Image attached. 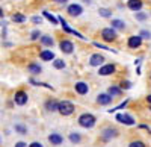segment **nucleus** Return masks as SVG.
Returning <instances> with one entry per match:
<instances>
[{"mask_svg": "<svg viewBox=\"0 0 151 147\" xmlns=\"http://www.w3.org/2000/svg\"><path fill=\"white\" fill-rule=\"evenodd\" d=\"M58 21H59V23L62 24V29H64V30H65L67 33H73V35H76V36H79L80 40H86V38H85V36H83L82 33H79L77 30H74V29H71V28L68 26V23H67V21L64 20V17H58Z\"/></svg>", "mask_w": 151, "mask_h": 147, "instance_id": "nucleus-3", "label": "nucleus"}, {"mask_svg": "<svg viewBox=\"0 0 151 147\" xmlns=\"http://www.w3.org/2000/svg\"><path fill=\"white\" fill-rule=\"evenodd\" d=\"M80 135L79 133H70V141L71 143H74V144H77V143H80Z\"/></svg>", "mask_w": 151, "mask_h": 147, "instance_id": "nucleus-28", "label": "nucleus"}, {"mask_svg": "<svg viewBox=\"0 0 151 147\" xmlns=\"http://www.w3.org/2000/svg\"><path fill=\"white\" fill-rule=\"evenodd\" d=\"M98 12H100V15H101V17H106V18H109L112 15V11L110 9H106V8H100Z\"/></svg>", "mask_w": 151, "mask_h": 147, "instance_id": "nucleus-26", "label": "nucleus"}, {"mask_svg": "<svg viewBox=\"0 0 151 147\" xmlns=\"http://www.w3.org/2000/svg\"><path fill=\"white\" fill-rule=\"evenodd\" d=\"M40 36H41L40 30H33V32H32V35H30V38H32V40H36V38H40Z\"/></svg>", "mask_w": 151, "mask_h": 147, "instance_id": "nucleus-35", "label": "nucleus"}, {"mask_svg": "<svg viewBox=\"0 0 151 147\" xmlns=\"http://www.w3.org/2000/svg\"><path fill=\"white\" fill-rule=\"evenodd\" d=\"M29 147H42V144L41 143H32V144H29Z\"/></svg>", "mask_w": 151, "mask_h": 147, "instance_id": "nucleus-39", "label": "nucleus"}, {"mask_svg": "<svg viewBox=\"0 0 151 147\" xmlns=\"http://www.w3.org/2000/svg\"><path fill=\"white\" fill-rule=\"evenodd\" d=\"M0 17H3V11H2V8H0Z\"/></svg>", "mask_w": 151, "mask_h": 147, "instance_id": "nucleus-42", "label": "nucleus"}, {"mask_svg": "<svg viewBox=\"0 0 151 147\" xmlns=\"http://www.w3.org/2000/svg\"><path fill=\"white\" fill-rule=\"evenodd\" d=\"M67 11H68V14H70V15H73V17H79L82 12H83V8H82L80 5H77V3H74V5H70Z\"/></svg>", "mask_w": 151, "mask_h": 147, "instance_id": "nucleus-8", "label": "nucleus"}, {"mask_svg": "<svg viewBox=\"0 0 151 147\" xmlns=\"http://www.w3.org/2000/svg\"><path fill=\"white\" fill-rule=\"evenodd\" d=\"M94 46L95 47H98V49H104V50H112V49H109L107 46H104V44H100V43H94ZM113 53H116V50H112Z\"/></svg>", "mask_w": 151, "mask_h": 147, "instance_id": "nucleus-34", "label": "nucleus"}, {"mask_svg": "<svg viewBox=\"0 0 151 147\" xmlns=\"http://www.w3.org/2000/svg\"><path fill=\"white\" fill-rule=\"evenodd\" d=\"M15 147H27V144H26V143H23V141H18V143L15 144Z\"/></svg>", "mask_w": 151, "mask_h": 147, "instance_id": "nucleus-38", "label": "nucleus"}, {"mask_svg": "<svg viewBox=\"0 0 151 147\" xmlns=\"http://www.w3.org/2000/svg\"><path fill=\"white\" fill-rule=\"evenodd\" d=\"M48 141L53 146H59V144L64 143V138H62L59 133H52V135H48Z\"/></svg>", "mask_w": 151, "mask_h": 147, "instance_id": "nucleus-15", "label": "nucleus"}, {"mask_svg": "<svg viewBox=\"0 0 151 147\" xmlns=\"http://www.w3.org/2000/svg\"><path fill=\"white\" fill-rule=\"evenodd\" d=\"M136 18L141 20V21H144V20H147L148 17H147V14H144V12H137V11H136Z\"/></svg>", "mask_w": 151, "mask_h": 147, "instance_id": "nucleus-33", "label": "nucleus"}, {"mask_svg": "<svg viewBox=\"0 0 151 147\" xmlns=\"http://www.w3.org/2000/svg\"><path fill=\"white\" fill-rule=\"evenodd\" d=\"M101 36H103V40L106 43H110V41H113V40L116 38V32H115V29H113V28H104L101 30Z\"/></svg>", "mask_w": 151, "mask_h": 147, "instance_id": "nucleus-4", "label": "nucleus"}, {"mask_svg": "<svg viewBox=\"0 0 151 147\" xmlns=\"http://www.w3.org/2000/svg\"><path fill=\"white\" fill-rule=\"evenodd\" d=\"M95 121H97V118H95L92 114H82V115L79 117V125H80L82 127H85V129L94 127V126H95Z\"/></svg>", "mask_w": 151, "mask_h": 147, "instance_id": "nucleus-1", "label": "nucleus"}, {"mask_svg": "<svg viewBox=\"0 0 151 147\" xmlns=\"http://www.w3.org/2000/svg\"><path fill=\"white\" fill-rule=\"evenodd\" d=\"M129 147H147V146H145V143H142V141H132V143L129 144Z\"/></svg>", "mask_w": 151, "mask_h": 147, "instance_id": "nucleus-30", "label": "nucleus"}, {"mask_svg": "<svg viewBox=\"0 0 151 147\" xmlns=\"http://www.w3.org/2000/svg\"><path fill=\"white\" fill-rule=\"evenodd\" d=\"M53 67L58 68V70H62V68L65 67V62H64L62 59H55V61H53Z\"/></svg>", "mask_w": 151, "mask_h": 147, "instance_id": "nucleus-27", "label": "nucleus"}, {"mask_svg": "<svg viewBox=\"0 0 151 147\" xmlns=\"http://www.w3.org/2000/svg\"><path fill=\"white\" fill-rule=\"evenodd\" d=\"M27 94L24 93V91H17L15 93V96H14V102H15V105H20V106H23V105H26L27 103Z\"/></svg>", "mask_w": 151, "mask_h": 147, "instance_id": "nucleus-6", "label": "nucleus"}, {"mask_svg": "<svg viewBox=\"0 0 151 147\" xmlns=\"http://www.w3.org/2000/svg\"><path fill=\"white\" fill-rule=\"evenodd\" d=\"M116 121L122 125H127V126H133L134 125V118L129 114H116Z\"/></svg>", "mask_w": 151, "mask_h": 147, "instance_id": "nucleus-5", "label": "nucleus"}, {"mask_svg": "<svg viewBox=\"0 0 151 147\" xmlns=\"http://www.w3.org/2000/svg\"><path fill=\"white\" fill-rule=\"evenodd\" d=\"M42 15H44V17H45V18H47V20H48L50 23H52V24H58V18H56L55 15H52V14H50V12L44 11V12H42Z\"/></svg>", "mask_w": 151, "mask_h": 147, "instance_id": "nucleus-22", "label": "nucleus"}, {"mask_svg": "<svg viewBox=\"0 0 151 147\" xmlns=\"http://www.w3.org/2000/svg\"><path fill=\"white\" fill-rule=\"evenodd\" d=\"M45 108L48 109V111H58V102L56 100H47Z\"/></svg>", "mask_w": 151, "mask_h": 147, "instance_id": "nucleus-18", "label": "nucleus"}, {"mask_svg": "<svg viewBox=\"0 0 151 147\" xmlns=\"http://www.w3.org/2000/svg\"><path fill=\"white\" fill-rule=\"evenodd\" d=\"M103 61H104V58L100 55V53H94L92 56H91V59H89V64L92 65V67H100L103 64Z\"/></svg>", "mask_w": 151, "mask_h": 147, "instance_id": "nucleus-11", "label": "nucleus"}, {"mask_svg": "<svg viewBox=\"0 0 151 147\" xmlns=\"http://www.w3.org/2000/svg\"><path fill=\"white\" fill-rule=\"evenodd\" d=\"M97 102L100 105H109L112 102V96H109V94H100L97 97Z\"/></svg>", "mask_w": 151, "mask_h": 147, "instance_id": "nucleus-16", "label": "nucleus"}, {"mask_svg": "<svg viewBox=\"0 0 151 147\" xmlns=\"http://www.w3.org/2000/svg\"><path fill=\"white\" fill-rule=\"evenodd\" d=\"M15 130H17L18 133H23V135H24V133H26V132H27V129H26V127H24L23 125H15Z\"/></svg>", "mask_w": 151, "mask_h": 147, "instance_id": "nucleus-31", "label": "nucleus"}, {"mask_svg": "<svg viewBox=\"0 0 151 147\" xmlns=\"http://www.w3.org/2000/svg\"><path fill=\"white\" fill-rule=\"evenodd\" d=\"M32 85H35V87H45V88H48V90H53V87L52 85H48V83H44V82H36L35 79H30L29 80Z\"/></svg>", "mask_w": 151, "mask_h": 147, "instance_id": "nucleus-23", "label": "nucleus"}, {"mask_svg": "<svg viewBox=\"0 0 151 147\" xmlns=\"http://www.w3.org/2000/svg\"><path fill=\"white\" fill-rule=\"evenodd\" d=\"M127 103H129V99L127 100H124L119 106H116V108H113V109H109V112L112 114V112H115V111H118V109H122V108H125V106H127Z\"/></svg>", "mask_w": 151, "mask_h": 147, "instance_id": "nucleus-29", "label": "nucleus"}, {"mask_svg": "<svg viewBox=\"0 0 151 147\" xmlns=\"http://www.w3.org/2000/svg\"><path fill=\"white\" fill-rule=\"evenodd\" d=\"M122 90L118 88V87H110L109 88V96H121Z\"/></svg>", "mask_w": 151, "mask_h": 147, "instance_id": "nucleus-25", "label": "nucleus"}, {"mask_svg": "<svg viewBox=\"0 0 151 147\" xmlns=\"http://www.w3.org/2000/svg\"><path fill=\"white\" fill-rule=\"evenodd\" d=\"M74 88H76V93H79V94H86L88 93V83H85V82H76V85H74Z\"/></svg>", "mask_w": 151, "mask_h": 147, "instance_id": "nucleus-14", "label": "nucleus"}, {"mask_svg": "<svg viewBox=\"0 0 151 147\" xmlns=\"http://www.w3.org/2000/svg\"><path fill=\"white\" fill-rule=\"evenodd\" d=\"M55 2H58V3H67L68 0H55Z\"/></svg>", "mask_w": 151, "mask_h": 147, "instance_id": "nucleus-41", "label": "nucleus"}, {"mask_svg": "<svg viewBox=\"0 0 151 147\" xmlns=\"http://www.w3.org/2000/svg\"><path fill=\"white\" fill-rule=\"evenodd\" d=\"M40 58H41L42 61H53V59H55V53H53L52 50H42V52L40 53Z\"/></svg>", "mask_w": 151, "mask_h": 147, "instance_id": "nucleus-17", "label": "nucleus"}, {"mask_svg": "<svg viewBox=\"0 0 151 147\" xmlns=\"http://www.w3.org/2000/svg\"><path fill=\"white\" fill-rule=\"evenodd\" d=\"M12 21L14 23H24L26 21V17L23 14H15V15H12Z\"/></svg>", "mask_w": 151, "mask_h": 147, "instance_id": "nucleus-24", "label": "nucleus"}, {"mask_svg": "<svg viewBox=\"0 0 151 147\" xmlns=\"http://www.w3.org/2000/svg\"><path fill=\"white\" fill-rule=\"evenodd\" d=\"M139 36H141V38H150V32L148 30H142Z\"/></svg>", "mask_w": 151, "mask_h": 147, "instance_id": "nucleus-36", "label": "nucleus"}, {"mask_svg": "<svg viewBox=\"0 0 151 147\" xmlns=\"http://www.w3.org/2000/svg\"><path fill=\"white\" fill-rule=\"evenodd\" d=\"M27 70L32 73V75H40V73H41V67L38 65V64H29Z\"/></svg>", "mask_w": 151, "mask_h": 147, "instance_id": "nucleus-19", "label": "nucleus"}, {"mask_svg": "<svg viewBox=\"0 0 151 147\" xmlns=\"http://www.w3.org/2000/svg\"><path fill=\"white\" fill-rule=\"evenodd\" d=\"M116 135H118V130H116V129L107 127V129H104V130H103V133H101V138H103L104 141H109L110 138H115Z\"/></svg>", "mask_w": 151, "mask_h": 147, "instance_id": "nucleus-9", "label": "nucleus"}, {"mask_svg": "<svg viewBox=\"0 0 151 147\" xmlns=\"http://www.w3.org/2000/svg\"><path fill=\"white\" fill-rule=\"evenodd\" d=\"M142 44V38L139 35H134V36H130L129 38V47L130 49H137V47H141Z\"/></svg>", "mask_w": 151, "mask_h": 147, "instance_id": "nucleus-12", "label": "nucleus"}, {"mask_svg": "<svg viewBox=\"0 0 151 147\" xmlns=\"http://www.w3.org/2000/svg\"><path fill=\"white\" fill-rule=\"evenodd\" d=\"M127 6H129V9H132V11H141V8L144 6V3H142V0H129V3H127Z\"/></svg>", "mask_w": 151, "mask_h": 147, "instance_id": "nucleus-13", "label": "nucleus"}, {"mask_svg": "<svg viewBox=\"0 0 151 147\" xmlns=\"http://www.w3.org/2000/svg\"><path fill=\"white\" fill-rule=\"evenodd\" d=\"M59 47H60V50L64 52V53H73V50H74V46H73V43H71V41H68V40L60 41Z\"/></svg>", "mask_w": 151, "mask_h": 147, "instance_id": "nucleus-10", "label": "nucleus"}, {"mask_svg": "<svg viewBox=\"0 0 151 147\" xmlns=\"http://www.w3.org/2000/svg\"><path fill=\"white\" fill-rule=\"evenodd\" d=\"M41 43L44 44V46H48V47H52L53 46V38L52 36H48V35H44V36H41Z\"/></svg>", "mask_w": 151, "mask_h": 147, "instance_id": "nucleus-20", "label": "nucleus"}, {"mask_svg": "<svg viewBox=\"0 0 151 147\" xmlns=\"http://www.w3.org/2000/svg\"><path fill=\"white\" fill-rule=\"evenodd\" d=\"M130 88H132V82L124 80V82L121 83V90H130Z\"/></svg>", "mask_w": 151, "mask_h": 147, "instance_id": "nucleus-32", "label": "nucleus"}, {"mask_svg": "<svg viewBox=\"0 0 151 147\" xmlns=\"http://www.w3.org/2000/svg\"><path fill=\"white\" fill-rule=\"evenodd\" d=\"M112 28L113 29H124L125 28V23L122 20H112Z\"/></svg>", "mask_w": 151, "mask_h": 147, "instance_id": "nucleus-21", "label": "nucleus"}, {"mask_svg": "<svg viewBox=\"0 0 151 147\" xmlns=\"http://www.w3.org/2000/svg\"><path fill=\"white\" fill-rule=\"evenodd\" d=\"M113 73H115V65L113 64H106L103 67H100V70H98L100 76H110V75H113Z\"/></svg>", "mask_w": 151, "mask_h": 147, "instance_id": "nucleus-7", "label": "nucleus"}, {"mask_svg": "<svg viewBox=\"0 0 151 147\" xmlns=\"http://www.w3.org/2000/svg\"><path fill=\"white\" fill-rule=\"evenodd\" d=\"M74 105L68 100H64V102H58V111L62 114V115H71L74 112Z\"/></svg>", "mask_w": 151, "mask_h": 147, "instance_id": "nucleus-2", "label": "nucleus"}, {"mask_svg": "<svg viewBox=\"0 0 151 147\" xmlns=\"http://www.w3.org/2000/svg\"><path fill=\"white\" fill-rule=\"evenodd\" d=\"M32 21H33V23H36V24H41L42 18H41V17H33V18H32Z\"/></svg>", "mask_w": 151, "mask_h": 147, "instance_id": "nucleus-37", "label": "nucleus"}, {"mask_svg": "<svg viewBox=\"0 0 151 147\" xmlns=\"http://www.w3.org/2000/svg\"><path fill=\"white\" fill-rule=\"evenodd\" d=\"M139 127H141V129H147V130H148V132H150V127H148V126H147V125H141V126H139Z\"/></svg>", "mask_w": 151, "mask_h": 147, "instance_id": "nucleus-40", "label": "nucleus"}]
</instances>
